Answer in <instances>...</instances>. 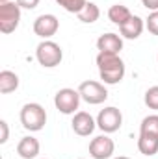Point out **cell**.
<instances>
[{"label": "cell", "mask_w": 158, "mask_h": 159, "mask_svg": "<svg viewBox=\"0 0 158 159\" xmlns=\"http://www.w3.org/2000/svg\"><path fill=\"white\" fill-rule=\"evenodd\" d=\"M97 69L99 76L104 81V85H116L125 78V61L119 57V54H97Z\"/></svg>", "instance_id": "obj_1"}, {"label": "cell", "mask_w": 158, "mask_h": 159, "mask_svg": "<svg viewBox=\"0 0 158 159\" xmlns=\"http://www.w3.org/2000/svg\"><path fill=\"white\" fill-rule=\"evenodd\" d=\"M21 124L28 131H41L47 124V111L37 102L24 104L21 109Z\"/></svg>", "instance_id": "obj_2"}, {"label": "cell", "mask_w": 158, "mask_h": 159, "mask_svg": "<svg viewBox=\"0 0 158 159\" xmlns=\"http://www.w3.org/2000/svg\"><path fill=\"white\" fill-rule=\"evenodd\" d=\"M36 57H37L41 67L54 69V67H58L62 63L63 50H62V46L58 43H54L50 39H45V41H41L37 44V48H36Z\"/></svg>", "instance_id": "obj_3"}, {"label": "cell", "mask_w": 158, "mask_h": 159, "mask_svg": "<svg viewBox=\"0 0 158 159\" xmlns=\"http://www.w3.org/2000/svg\"><path fill=\"white\" fill-rule=\"evenodd\" d=\"M80 93L78 89L75 91V89H71V87H63V89H60L58 93H56V96H54V106H56V109L60 111V113H63V115H75L77 113V109L80 107Z\"/></svg>", "instance_id": "obj_4"}, {"label": "cell", "mask_w": 158, "mask_h": 159, "mask_svg": "<svg viewBox=\"0 0 158 159\" xmlns=\"http://www.w3.org/2000/svg\"><path fill=\"white\" fill-rule=\"evenodd\" d=\"M78 93H80V98L89 106H99L108 98V91H106L104 83L93 81V80L82 81L78 85Z\"/></svg>", "instance_id": "obj_5"}, {"label": "cell", "mask_w": 158, "mask_h": 159, "mask_svg": "<svg viewBox=\"0 0 158 159\" xmlns=\"http://www.w3.org/2000/svg\"><path fill=\"white\" fill-rule=\"evenodd\" d=\"M19 22H21V6L17 2L0 4V32L11 34L17 30Z\"/></svg>", "instance_id": "obj_6"}, {"label": "cell", "mask_w": 158, "mask_h": 159, "mask_svg": "<svg viewBox=\"0 0 158 159\" xmlns=\"http://www.w3.org/2000/svg\"><path fill=\"white\" fill-rule=\"evenodd\" d=\"M121 126H123V115L114 106L101 109V113L97 115V128L104 133H114Z\"/></svg>", "instance_id": "obj_7"}, {"label": "cell", "mask_w": 158, "mask_h": 159, "mask_svg": "<svg viewBox=\"0 0 158 159\" xmlns=\"http://www.w3.org/2000/svg\"><path fill=\"white\" fill-rule=\"evenodd\" d=\"M114 152H116V143L114 139L108 137V133L97 135L89 143V156L93 159H110Z\"/></svg>", "instance_id": "obj_8"}, {"label": "cell", "mask_w": 158, "mask_h": 159, "mask_svg": "<svg viewBox=\"0 0 158 159\" xmlns=\"http://www.w3.org/2000/svg\"><path fill=\"white\" fill-rule=\"evenodd\" d=\"M58 28H60V20L52 13H43V15H39L34 20V34L37 37H41L43 41L50 39L52 35H56Z\"/></svg>", "instance_id": "obj_9"}, {"label": "cell", "mask_w": 158, "mask_h": 159, "mask_svg": "<svg viewBox=\"0 0 158 159\" xmlns=\"http://www.w3.org/2000/svg\"><path fill=\"white\" fill-rule=\"evenodd\" d=\"M71 126H73V131L77 135H80V137H89L95 131V128H97V120L93 119L87 111H77L75 117H73Z\"/></svg>", "instance_id": "obj_10"}, {"label": "cell", "mask_w": 158, "mask_h": 159, "mask_svg": "<svg viewBox=\"0 0 158 159\" xmlns=\"http://www.w3.org/2000/svg\"><path fill=\"white\" fill-rule=\"evenodd\" d=\"M97 50L106 54H119L123 50V39L117 34H102L97 39Z\"/></svg>", "instance_id": "obj_11"}, {"label": "cell", "mask_w": 158, "mask_h": 159, "mask_svg": "<svg viewBox=\"0 0 158 159\" xmlns=\"http://www.w3.org/2000/svg\"><path fill=\"white\" fill-rule=\"evenodd\" d=\"M39 150H41L39 141L36 137H32V135L22 137L19 141V144H17V154L22 159H36L39 156Z\"/></svg>", "instance_id": "obj_12"}, {"label": "cell", "mask_w": 158, "mask_h": 159, "mask_svg": "<svg viewBox=\"0 0 158 159\" xmlns=\"http://www.w3.org/2000/svg\"><path fill=\"white\" fill-rule=\"evenodd\" d=\"M143 28H145L143 19L138 17V15H132L123 26H119V32H121V35H123L125 39H138V37L141 35Z\"/></svg>", "instance_id": "obj_13"}, {"label": "cell", "mask_w": 158, "mask_h": 159, "mask_svg": "<svg viewBox=\"0 0 158 159\" xmlns=\"http://www.w3.org/2000/svg\"><path fill=\"white\" fill-rule=\"evenodd\" d=\"M138 150H140L143 156H147V157L158 154V137L156 135L140 133V137H138Z\"/></svg>", "instance_id": "obj_14"}, {"label": "cell", "mask_w": 158, "mask_h": 159, "mask_svg": "<svg viewBox=\"0 0 158 159\" xmlns=\"http://www.w3.org/2000/svg\"><path fill=\"white\" fill-rule=\"evenodd\" d=\"M19 89V76L13 70H2L0 72V93L9 94Z\"/></svg>", "instance_id": "obj_15"}, {"label": "cell", "mask_w": 158, "mask_h": 159, "mask_svg": "<svg viewBox=\"0 0 158 159\" xmlns=\"http://www.w3.org/2000/svg\"><path fill=\"white\" fill-rule=\"evenodd\" d=\"M130 17H132L130 9H128L126 6H123V4H114V6H110V9H108V19H110L114 24H117V26H123Z\"/></svg>", "instance_id": "obj_16"}, {"label": "cell", "mask_w": 158, "mask_h": 159, "mask_svg": "<svg viewBox=\"0 0 158 159\" xmlns=\"http://www.w3.org/2000/svg\"><path fill=\"white\" fill-rule=\"evenodd\" d=\"M99 17H101V9H99V6L93 4V2H87V4L84 6V9L78 13V20L84 22V24H93V22L99 20Z\"/></svg>", "instance_id": "obj_17"}, {"label": "cell", "mask_w": 158, "mask_h": 159, "mask_svg": "<svg viewBox=\"0 0 158 159\" xmlns=\"http://www.w3.org/2000/svg\"><path fill=\"white\" fill-rule=\"evenodd\" d=\"M140 133L158 137V115H147L140 124Z\"/></svg>", "instance_id": "obj_18"}, {"label": "cell", "mask_w": 158, "mask_h": 159, "mask_svg": "<svg viewBox=\"0 0 158 159\" xmlns=\"http://www.w3.org/2000/svg\"><path fill=\"white\" fill-rule=\"evenodd\" d=\"M56 2H58L65 11H69V13H77V15L84 9V6L87 4V0H56Z\"/></svg>", "instance_id": "obj_19"}, {"label": "cell", "mask_w": 158, "mask_h": 159, "mask_svg": "<svg viewBox=\"0 0 158 159\" xmlns=\"http://www.w3.org/2000/svg\"><path fill=\"white\" fill-rule=\"evenodd\" d=\"M143 102L149 109L158 111V85H153L145 91V96H143Z\"/></svg>", "instance_id": "obj_20"}, {"label": "cell", "mask_w": 158, "mask_h": 159, "mask_svg": "<svg viewBox=\"0 0 158 159\" xmlns=\"http://www.w3.org/2000/svg\"><path fill=\"white\" fill-rule=\"evenodd\" d=\"M145 28L153 35H158V11H151L149 13V17L145 19Z\"/></svg>", "instance_id": "obj_21"}, {"label": "cell", "mask_w": 158, "mask_h": 159, "mask_svg": "<svg viewBox=\"0 0 158 159\" xmlns=\"http://www.w3.org/2000/svg\"><path fill=\"white\" fill-rule=\"evenodd\" d=\"M0 129H2L0 144H6V143H7V139H9V128H7V122H6V120H0Z\"/></svg>", "instance_id": "obj_22"}, {"label": "cell", "mask_w": 158, "mask_h": 159, "mask_svg": "<svg viewBox=\"0 0 158 159\" xmlns=\"http://www.w3.org/2000/svg\"><path fill=\"white\" fill-rule=\"evenodd\" d=\"M15 2L21 6V9H36L39 4V0H15Z\"/></svg>", "instance_id": "obj_23"}, {"label": "cell", "mask_w": 158, "mask_h": 159, "mask_svg": "<svg viewBox=\"0 0 158 159\" xmlns=\"http://www.w3.org/2000/svg\"><path fill=\"white\" fill-rule=\"evenodd\" d=\"M141 4L151 11H158V0H141Z\"/></svg>", "instance_id": "obj_24"}, {"label": "cell", "mask_w": 158, "mask_h": 159, "mask_svg": "<svg viewBox=\"0 0 158 159\" xmlns=\"http://www.w3.org/2000/svg\"><path fill=\"white\" fill-rule=\"evenodd\" d=\"M114 159H130V157H126V156H119V157H114Z\"/></svg>", "instance_id": "obj_25"}, {"label": "cell", "mask_w": 158, "mask_h": 159, "mask_svg": "<svg viewBox=\"0 0 158 159\" xmlns=\"http://www.w3.org/2000/svg\"><path fill=\"white\" fill-rule=\"evenodd\" d=\"M4 2H9V0H0V4H4Z\"/></svg>", "instance_id": "obj_26"}, {"label": "cell", "mask_w": 158, "mask_h": 159, "mask_svg": "<svg viewBox=\"0 0 158 159\" xmlns=\"http://www.w3.org/2000/svg\"><path fill=\"white\" fill-rule=\"evenodd\" d=\"M156 61H158V54H156Z\"/></svg>", "instance_id": "obj_27"}, {"label": "cell", "mask_w": 158, "mask_h": 159, "mask_svg": "<svg viewBox=\"0 0 158 159\" xmlns=\"http://www.w3.org/2000/svg\"><path fill=\"white\" fill-rule=\"evenodd\" d=\"M80 159H84V157H80Z\"/></svg>", "instance_id": "obj_28"}]
</instances>
